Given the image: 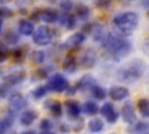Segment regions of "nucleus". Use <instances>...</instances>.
<instances>
[{"instance_id":"obj_1","label":"nucleus","mask_w":149,"mask_h":134,"mask_svg":"<svg viewBox=\"0 0 149 134\" xmlns=\"http://www.w3.org/2000/svg\"><path fill=\"white\" fill-rule=\"evenodd\" d=\"M102 48L106 50V52L115 61H119L123 58L132 49L130 42L121 36H113L109 34H106L104 38L100 41Z\"/></svg>"},{"instance_id":"obj_2","label":"nucleus","mask_w":149,"mask_h":134,"mask_svg":"<svg viewBox=\"0 0 149 134\" xmlns=\"http://www.w3.org/2000/svg\"><path fill=\"white\" fill-rule=\"evenodd\" d=\"M139 24V15L134 12H123L114 16L113 26L121 35L132 34Z\"/></svg>"},{"instance_id":"obj_3","label":"nucleus","mask_w":149,"mask_h":134,"mask_svg":"<svg viewBox=\"0 0 149 134\" xmlns=\"http://www.w3.org/2000/svg\"><path fill=\"white\" fill-rule=\"evenodd\" d=\"M142 65L139 63H132L126 66H122L118 71V78L126 83H134L142 76Z\"/></svg>"},{"instance_id":"obj_4","label":"nucleus","mask_w":149,"mask_h":134,"mask_svg":"<svg viewBox=\"0 0 149 134\" xmlns=\"http://www.w3.org/2000/svg\"><path fill=\"white\" fill-rule=\"evenodd\" d=\"M48 89L54 92H63L68 90L69 83L68 79L62 75V73H54L49 79H48Z\"/></svg>"},{"instance_id":"obj_5","label":"nucleus","mask_w":149,"mask_h":134,"mask_svg":"<svg viewBox=\"0 0 149 134\" xmlns=\"http://www.w3.org/2000/svg\"><path fill=\"white\" fill-rule=\"evenodd\" d=\"M52 40V33L48 27H38L33 34V41L37 45H48Z\"/></svg>"},{"instance_id":"obj_6","label":"nucleus","mask_w":149,"mask_h":134,"mask_svg":"<svg viewBox=\"0 0 149 134\" xmlns=\"http://www.w3.org/2000/svg\"><path fill=\"white\" fill-rule=\"evenodd\" d=\"M8 103H9V106H10L13 112H19V111H22L27 107V101L20 92L10 93V96L8 98Z\"/></svg>"},{"instance_id":"obj_7","label":"nucleus","mask_w":149,"mask_h":134,"mask_svg":"<svg viewBox=\"0 0 149 134\" xmlns=\"http://www.w3.org/2000/svg\"><path fill=\"white\" fill-rule=\"evenodd\" d=\"M100 113L109 124L116 122L118 117H119V114H118V112H116V110L112 103H105L100 108Z\"/></svg>"},{"instance_id":"obj_8","label":"nucleus","mask_w":149,"mask_h":134,"mask_svg":"<svg viewBox=\"0 0 149 134\" xmlns=\"http://www.w3.org/2000/svg\"><path fill=\"white\" fill-rule=\"evenodd\" d=\"M108 96L112 100H115V101H120V100H125L128 98L129 96V91L127 87L122 86V85H114L109 89V92H108Z\"/></svg>"},{"instance_id":"obj_9","label":"nucleus","mask_w":149,"mask_h":134,"mask_svg":"<svg viewBox=\"0 0 149 134\" xmlns=\"http://www.w3.org/2000/svg\"><path fill=\"white\" fill-rule=\"evenodd\" d=\"M35 20H41L45 23H54L58 20V14L51 9H44V10H38L36 14L33 16Z\"/></svg>"},{"instance_id":"obj_10","label":"nucleus","mask_w":149,"mask_h":134,"mask_svg":"<svg viewBox=\"0 0 149 134\" xmlns=\"http://www.w3.org/2000/svg\"><path fill=\"white\" fill-rule=\"evenodd\" d=\"M95 61H97V56H95V52L94 50L92 49H86L83 55L80 56V59H79V63L83 68L85 69H90L92 68L94 64H95Z\"/></svg>"},{"instance_id":"obj_11","label":"nucleus","mask_w":149,"mask_h":134,"mask_svg":"<svg viewBox=\"0 0 149 134\" xmlns=\"http://www.w3.org/2000/svg\"><path fill=\"white\" fill-rule=\"evenodd\" d=\"M24 78H26V73L23 71H13L3 77V83L8 86H14L23 82Z\"/></svg>"},{"instance_id":"obj_12","label":"nucleus","mask_w":149,"mask_h":134,"mask_svg":"<svg viewBox=\"0 0 149 134\" xmlns=\"http://www.w3.org/2000/svg\"><path fill=\"white\" fill-rule=\"evenodd\" d=\"M121 115L123 118V120L128 124H134L136 120V114H135V108L133 106L132 103L127 101L126 104H123L122 110H121Z\"/></svg>"},{"instance_id":"obj_13","label":"nucleus","mask_w":149,"mask_h":134,"mask_svg":"<svg viewBox=\"0 0 149 134\" xmlns=\"http://www.w3.org/2000/svg\"><path fill=\"white\" fill-rule=\"evenodd\" d=\"M86 36L84 33H76L73 35H71L66 41H65V48L68 49H76L78 48L84 41H85Z\"/></svg>"},{"instance_id":"obj_14","label":"nucleus","mask_w":149,"mask_h":134,"mask_svg":"<svg viewBox=\"0 0 149 134\" xmlns=\"http://www.w3.org/2000/svg\"><path fill=\"white\" fill-rule=\"evenodd\" d=\"M94 85H95V79L92 76H90V75H85L77 83V87L79 90H81V91H86V90H90L91 91V89Z\"/></svg>"},{"instance_id":"obj_15","label":"nucleus","mask_w":149,"mask_h":134,"mask_svg":"<svg viewBox=\"0 0 149 134\" xmlns=\"http://www.w3.org/2000/svg\"><path fill=\"white\" fill-rule=\"evenodd\" d=\"M37 118V113L33 110H26L20 115V124L23 126H30Z\"/></svg>"},{"instance_id":"obj_16","label":"nucleus","mask_w":149,"mask_h":134,"mask_svg":"<svg viewBox=\"0 0 149 134\" xmlns=\"http://www.w3.org/2000/svg\"><path fill=\"white\" fill-rule=\"evenodd\" d=\"M130 134H149V122L148 121H137L129 129Z\"/></svg>"},{"instance_id":"obj_17","label":"nucleus","mask_w":149,"mask_h":134,"mask_svg":"<svg viewBox=\"0 0 149 134\" xmlns=\"http://www.w3.org/2000/svg\"><path fill=\"white\" fill-rule=\"evenodd\" d=\"M45 107H48V110L51 112V114L54 117H61L62 113H63V110H62V105L57 101V100H54V99H49L45 101Z\"/></svg>"},{"instance_id":"obj_18","label":"nucleus","mask_w":149,"mask_h":134,"mask_svg":"<svg viewBox=\"0 0 149 134\" xmlns=\"http://www.w3.org/2000/svg\"><path fill=\"white\" fill-rule=\"evenodd\" d=\"M58 20L62 26H65L68 29H73L76 27V17L73 15H70L69 13L63 12L62 15H58Z\"/></svg>"},{"instance_id":"obj_19","label":"nucleus","mask_w":149,"mask_h":134,"mask_svg":"<svg viewBox=\"0 0 149 134\" xmlns=\"http://www.w3.org/2000/svg\"><path fill=\"white\" fill-rule=\"evenodd\" d=\"M80 112H81V108L78 105V103H76L74 100H70V101L66 103V113L69 114V117L78 118Z\"/></svg>"},{"instance_id":"obj_20","label":"nucleus","mask_w":149,"mask_h":134,"mask_svg":"<svg viewBox=\"0 0 149 134\" xmlns=\"http://www.w3.org/2000/svg\"><path fill=\"white\" fill-rule=\"evenodd\" d=\"M19 31L22 35H31L34 34V24L28 20H21L19 22Z\"/></svg>"},{"instance_id":"obj_21","label":"nucleus","mask_w":149,"mask_h":134,"mask_svg":"<svg viewBox=\"0 0 149 134\" xmlns=\"http://www.w3.org/2000/svg\"><path fill=\"white\" fill-rule=\"evenodd\" d=\"M136 107L143 118H149V100L148 99H144V98L140 99L136 104Z\"/></svg>"},{"instance_id":"obj_22","label":"nucleus","mask_w":149,"mask_h":134,"mask_svg":"<svg viewBox=\"0 0 149 134\" xmlns=\"http://www.w3.org/2000/svg\"><path fill=\"white\" fill-rule=\"evenodd\" d=\"M88 129L92 133H99L104 129V121L99 118H93L88 122Z\"/></svg>"},{"instance_id":"obj_23","label":"nucleus","mask_w":149,"mask_h":134,"mask_svg":"<svg viewBox=\"0 0 149 134\" xmlns=\"http://www.w3.org/2000/svg\"><path fill=\"white\" fill-rule=\"evenodd\" d=\"M63 69L69 72V73H72L77 70V62H76V58L72 57V56H68L63 63Z\"/></svg>"},{"instance_id":"obj_24","label":"nucleus","mask_w":149,"mask_h":134,"mask_svg":"<svg viewBox=\"0 0 149 134\" xmlns=\"http://www.w3.org/2000/svg\"><path fill=\"white\" fill-rule=\"evenodd\" d=\"M83 111H84V113H86L87 115H94V114H97L100 110H99L98 105H97L94 101L88 100V101L84 103V105H83Z\"/></svg>"},{"instance_id":"obj_25","label":"nucleus","mask_w":149,"mask_h":134,"mask_svg":"<svg viewBox=\"0 0 149 134\" xmlns=\"http://www.w3.org/2000/svg\"><path fill=\"white\" fill-rule=\"evenodd\" d=\"M91 93H92V96H93L95 99H98V100H102V99H105L106 96H107L106 90H105L104 87L99 86V85H94V86L91 89Z\"/></svg>"},{"instance_id":"obj_26","label":"nucleus","mask_w":149,"mask_h":134,"mask_svg":"<svg viewBox=\"0 0 149 134\" xmlns=\"http://www.w3.org/2000/svg\"><path fill=\"white\" fill-rule=\"evenodd\" d=\"M13 124V115H7L0 120V134H5Z\"/></svg>"},{"instance_id":"obj_27","label":"nucleus","mask_w":149,"mask_h":134,"mask_svg":"<svg viewBox=\"0 0 149 134\" xmlns=\"http://www.w3.org/2000/svg\"><path fill=\"white\" fill-rule=\"evenodd\" d=\"M76 15L81 19V20H86L88 16H90V9L87 6H84V5H78L76 7Z\"/></svg>"},{"instance_id":"obj_28","label":"nucleus","mask_w":149,"mask_h":134,"mask_svg":"<svg viewBox=\"0 0 149 134\" xmlns=\"http://www.w3.org/2000/svg\"><path fill=\"white\" fill-rule=\"evenodd\" d=\"M30 59L33 63L35 64H41L44 62L45 59V52L42 51V50H38V51H33L31 55H30Z\"/></svg>"},{"instance_id":"obj_29","label":"nucleus","mask_w":149,"mask_h":134,"mask_svg":"<svg viewBox=\"0 0 149 134\" xmlns=\"http://www.w3.org/2000/svg\"><path fill=\"white\" fill-rule=\"evenodd\" d=\"M48 86H38V87H36L34 91H33V96L35 97V98H42V97H44L45 94H47V92H48Z\"/></svg>"},{"instance_id":"obj_30","label":"nucleus","mask_w":149,"mask_h":134,"mask_svg":"<svg viewBox=\"0 0 149 134\" xmlns=\"http://www.w3.org/2000/svg\"><path fill=\"white\" fill-rule=\"evenodd\" d=\"M59 6H61L62 10H63V12H65V13H69V12L73 8V3H72V1H71V0H62Z\"/></svg>"},{"instance_id":"obj_31","label":"nucleus","mask_w":149,"mask_h":134,"mask_svg":"<svg viewBox=\"0 0 149 134\" xmlns=\"http://www.w3.org/2000/svg\"><path fill=\"white\" fill-rule=\"evenodd\" d=\"M52 127V122L49 120V119H43L41 122H40V128L42 131H50Z\"/></svg>"},{"instance_id":"obj_32","label":"nucleus","mask_w":149,"mask_h":134,"mask_svg":"<svg viewBox=\"0 0 149 134\" xmlns=\"http://www.w3.org/2000/svg\"><path fill=\"white\" fill-rule=\"evenodd\" d=\"M0 16L1 17H12L13 10H10L7 7H0Z\"/></svg>"},{"instance_id":"obj_33","label":"nucleus","mask_w":149,"mask_h":134,"mask_svg":"<svg viewBox=\"0 0 149 134\" xmlns=\"http://www.w3.org/2000/svg\"><path fill=\"white\" fill-rule=\"evenodd\" d=\"M8 85H0V97L1 98H3V97H6L7 96V93H8Z\"/></svg>"},{"instance_id":"obj_34","label":"nucleus","mask_w":149,"mask_h":134,"mask_svg":"<svg viewBox=\"0 0 149 134\" xmlns=\"http://www.w3.org/2000/svg\"><path fill=\"white\" fill-rule=\"evenodd\" d=\"M36 73L41 77V78H45L48 76V70L47 69H40L38 71H36Z\"/></svg>"},{"instance_id":"obj_35","label":"nucleus","mask_w":149,"mask_h":134,"mask_svg":"<svg viewBox=\"0 0 149 134\" xmlns=\"http://www.w3.org/2000/svg\"><path fill=\"white\" fill-rule=\"evenodd\" d=\"M142 5L147 8H149V0H142Z\"/></svg>"},{"instance_id":"obj_36","label":"nucleus","mask_w":149,"mask_h":134,"mask_svg":"<svg viewBox=\"0 0 149 134\" xmlns=\"http://www.w3.org/2000/svg\"><path fill=\"white\" fill-rule=\"evenodd\" d=\"M20 134H35L33 131H24V132H22V133H20Z\"/></svg>"},{"instance_id":"obj_37","label":"nucleus","mask_w":149,"mask_h":134,"mask_svg":"<svg viewBox=\"0 0 149 134\" xmlns=\"http://www.w3.org/2000/svg\"><path fill=\"white\" fill-rule=\"evenodd\" d=\"M40 134H54V133H51L50 131H43L42 133H40Z\"/></svg>"},{"instance_id":"obj_38","label":"nucleus","mask_w":149,"mask_h":134,"mask_svg":"<svg viewBox=\"0 0 149 134\" xmlns=\"http://www.w3.org/2000/svg\"><path fill=\"white\" fill-rule=\"evenodd\" d=\"M1 29H2V17L0 16V31H1Z\"/></svg>"},{"instance_id":"obj_39","label":"nucleus","mask_w":149,"mask_h":134,"mask_svg":"<svg viewBox=\"0 0 149 134\" xmlns=\"http://www.w3.org/2000/svg\"><path fill=\"white\" fill-rule=\"evenodd\" d=\"M98 1H99V2L102 5V3H104V1H106V0H98Z\"/></svg>"},{"instance_id":"obj_40","label":"nucleus","mask_w":149,"mask_h":134,"mask_svg":"<svg viewBox=\"0 0 149 134\" xmlns=\"http://www.w3.org/2000/svg\"><path fill=\"white\" fill-rule=\"evenodd\" d=\"M147 47L149 48V40H148V42H147Z\"/></svg>"},{"instance_id":"obj_41","label":"nucleus","mask_w":149,"mask_h":134,"mask_svg":"<svg viewBox=\"0 0 149 134\" xmlns=\"http://www.w3.org/2000/svg\"><path fill=\"white\" fill-rule=\"evenodd\" d=\"M49 1H50V2H55L56 0H49Z\"/></svg>"},{"instance_id":"obj_42","label":"nucleus","mask_w":149,"mask_h":134,"mask_svg":"<svg viewBox=\"0 0 149 134\" xmlns=\"http://www.w3.org/2000/svg\"><path fill=\"white\" fill-rule=\"evenodd\" d=\"M147 16H148V17H149V10H148V13H147Z\"/></svg>"},{"instance_id":"obj_43","label":"nucleus","mask_w":149,"mask_h":134,"mask_svg":"<svg viewBox=\"0 0 149 134\" xmlns=\"http://www.w3.org/2000/svg\"><path fill=\"white\" fill-rule=\"evenodd\" d=\"M2 1H6V0H0V2H2Z\"/></svg>"}]
</instances>
